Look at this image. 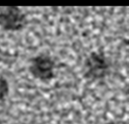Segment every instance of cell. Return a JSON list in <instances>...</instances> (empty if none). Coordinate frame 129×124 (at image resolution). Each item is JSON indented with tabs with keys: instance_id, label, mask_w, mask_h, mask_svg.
I'll use <instances>...</instances> for the list:
<instances>
[{
	"instance_id": "cell-1",
	"label": "cell",
	"mask_w": 129,
	"mask_h": 124,
	"mask_svg": "<svg viewBox=\"0 0 129 124\" xmlns=\"http://www.w3.org/2000/svg\"><path fill=\"white\" fill-rule=\"evenodd\" d=\"M27 24V18L21 9L17 6L0 8V26L8 31H18Z\"/></svg>"
},
{
	"instance_id": "cell-2",
	"label": "cell",
	"mask_w": 129,
	"mask_h": 124,
	"mask_svg": "<svg viewBox=\"0 0 129 124\" xmlns=\"http://www.w3.org/2000/svg\"><path fill=\"white\" fill-rule=\"evenodd\" d=\"M110 62L103 52H91L85 61L86 76L91 79H101L108 74Z\"/></svg>"
},
{
	"instance_id": "cell-3",
	"label": "cell",
	"mask_w": 129,
	"mask_h": 124,
	"mask_svg": "<svg viewBox=\"0 0 129 124\" xmlns=\"http://www.w3.org/2000/svg\"><path fill=\"white\" fill-rule=\"evenodd\" d=\"M55 62L50 56L40 54L30 60L29 71L35 78L41 81H49L54 77Z\"/></svg>"
},
{
	"instance_id": "cell-4",
	"label": "cell",
	"mask_w": 129,
	"mask_h": 124,
	"mask_svg": "<svg viewBox=\"0 0 129 124\" xmlns=\"http://www.w3.org/2000/svg\"><path fill=\"white\" fill-rule=\"evenodd\" d=\"M9 83L4 76H0V101L4 100L9 93Z\"/></svg>"
},
{
	"instance_id": "cell-5",
	"label": "cell",
	"mask_w": 129,
	"mask_h": 124,
	"mask_svg": "<svg viewBox=\"0 0 129 124\" xmlns=\"http://www.w3.org/2000/svg\"><path fill=\"white\" fill-rule=\"evenodd\" d=\"M107 124H125V123L122 121H110Z\"/></svg>"
}]
</instances>
